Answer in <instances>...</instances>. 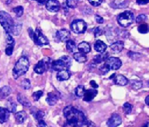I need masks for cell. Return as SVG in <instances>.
<instances>
[{
	"label": "cell",
	"instance_id": "1",
	"mask_svg": "<svg viewBox=\"0 0 149 127\" xmlns=\"http://www.w3.org/2000/svg\"><path fill=\"white\" fill-rule=\"evenodd\" d=\"M63 112L67 121V125L70 127H82L87 121L84 113L73 106H67L64 108Z\"/></svg>",
	"mask_w": 149,
	"mask_h": 127
},
{
	"label": "cell",
	"instance_id": "2",
	"mask_svg": "<svg viewBox=\"0 0 149 127\" xmlns=\"http://www.w3.org/2000/svg\"><path fill=\"white\" fill-rule=\"evenodd\" d=\"M30 62L26 56H22L16 62L13 69V76L14 79H18L19 76L24 75L29 69Z\"/></svg>",
	"mask_w": 149,
	"mask_h": 127
},
{
	"label": "cell",
	"instance_id": "3",
	"mask_svg": "<svg viewBox=\"0 0 149 127\" xmlns=\"http://www.w3.org/2000/svg\"><path fill=\"white\" fill-rule=\"evenodd\" d=\"M0 24L7 34H13L15 23L12 17L5 11H0Z\"/></svg>",
	"mask_w": 149,
	"mask_h": 127
},
{
	"label": "cell",
	"instance_id": "4",
	"mask_svg": "<svg viewBox=\"0 0 149 127\" xmlns=\"http://www.w3.org/2000/svg\"><path fill=\"white\" fill-rule=\"evenodd\" d=\"M72 59L67 55H65V56L61 57L59 59L52 62L51 68L53 70L60 72V71L68 69L72 66Z\"/></svg>",
	"mask_w": 149,
	"mask_h": 127
},
{
	"label": "cell",
	"instance_id": "5",
	"mask_svg": "<svg viewBox=\"0 0 149 127\" xmlns=\"http://www.w3.org/2000/svg\"><path fill=\"white\" fill-rule=\"evenodd\" d=\"M134 20V15L130 11H124L119 14L117 17V22L120 26L127 27L133 24Z\"/></svg>",
	"mask_w": 149,
	"mask_h": 127
},
{
	"label": "cell",
	"instance_id": "6",
	"mask_svg": "<svg viewBox=\"0 0 149 127\" xmlns=\"http://www.w3.org/2000/svg\"><path fill=\"white\" fill-rule=\"evenodd\" d=\"M71 29L75 34H84L87 29V24L82 20H75L71 24Z\"/></svg>",
	"mask_w": 149,
	"mask_h": 127
},
{
	"label": "cell",
	"instance_id": "7",
	"mask_svg": "<svg viewBox=\"0 0 149 127\" xmlns=\"http://www.w3.org/2000/svg\"><path fill=\"white\" fill-rule=\"evenodd\" d=\"M33 40L35 44L38 46H43V45H46L49 44L48 39L43 34V33L39 28H37L35 30Z\"/></svg>",
	"mask_w": 149,
	"mask_h": 127
},
{
	"label": "cell",
	"instance_id": "8",
	"mask_svg": "<svg viewBox=\"0 0 149 127\" xmlns=\"http://www.w3.org/2000/svg\"><path fill=\"white\" fill-rule=\"evenodd\" d=\"M50 63H52V62H51V59L49 58H45L36 64V66L33 68V70L37 74H42L47 69V66H49Z\"/></svg>",
	"mask_w": 149,
	"mask_h": 127
},
{
	"label": "cell",
	"instance_id": "9",
	"mask_svg": "<svg viewBox=\"0 0 149 127\" xmlns=\"http://www.w3.org/2000/svg\"><path fill=\"white\" fill-rule=\"evenodd\" d=\"M105 64L107 65L109 68V69H113V70H117L120 68L122 66V62L119 58L116 57H109L108 59L106 60Z\"/></svg>",
	"mask_w": 149,
	"mask_h": 127
},
{
	"label": "cell",
	"instance_id": "10",
	"mask_svg": "<svg viewBox=\"0 0 149 127\" xmlns=\"http://www.w3.org/2000/svg\"><path fill=\"white\" fill-rule=\"evenodd\" d=\"M122 122V119L118 114L113 113L111 115V117L107 120V125L108 127H117L121 124Z\"/></svg>",
	"mask_w": 149,
	"mask_h": 127
},
{
	"label": "cell",
	"instance_id": "11",
	"mask_svg": "<svg viewBox=\"0 0 149 127\" xmlns=\"http://www.w3.org/2000/svg\"><path fill=\"white\" fill-rule=\"evenodd\" d=\"M61 5L58 0H47L46 3L47 10L52 13L58 12L60 10Z\"/></svg>",
	"mask_w": 149,
	"mask_h": 127
},
{
	"label": "cell",
	"instance_id": "12",
	"mask_svg": "<svg viewBox=\"0 0 149 127\" xmlns=\"http://www.w3.org/2000/svg\"><path fill=\"white\" fill-rule=\"evenodd\" d=\"M56 37L61 42H67L68 41L70 40V31L66 29H61L57 31Z\"/></svg>",
	"mask_w": 149,
	"mask_h": 127
},
{
	"label": "cell",
	"instance_id": "13",
	"mask_svg": "<svg viewBox=\"0 0 149 127\" xmlns=\"http://www.w3.org/2000/svg\"><path fill=\"white\" fill-rule=\"evenodd\" d=\"M105 34H106V36H107V39L109 41H112L114 39H116V37L120 34L118 29H110L109 27H107Z\"/></svg>",
	"mask_w": 149,
	"mask_h": 127
},
{
	"label": "cell",
	"instance_id": "14",
	"mask_svg": "<svg viewBox=\"0 0 149 127\" xmlns=\"http://www.w3.org/2000/svg\"><path fill=\"white\" fill-rule=\"evenodd\" d=\"M98 94V91L95 89H88L86 90L85 94L83 96V101H93V98H95Z\"/></svg>",
	"mask_w": 149,
	"mask_h": 127
},
{
	"label": "cell",
	"instance_id": "15",
	"mask_svg": "<svg viewBox=\"0 0 149 127\" xmlns=\"http://www.w3.org/2000/svg\"><path fill=\"white\" fill-rule=\"evenodd\" d=\"M9 113L7 108L0 107V123H5L9 120Z\"/></svg>",
	"mask_w": 149,
	"mask_h": 127
},
{
	"label": "cell",
	"instance_id": "16",
	"mask_svg": "<svg viewBox=\"0 0 149 127\" xmlns=\"http://www.w3.org/2000/svg\"><path fill=\"white\" fill-rule=\"evenodd\" d=\"M108 58H109V52H103L100 55H96L93 58V62L95 64H100L102 62H106Z\"/></svg>",
	"mask_w": 149,
	"mask_h": 127
},
{
	"label": "cell",
	"instance_id": "17",
	"mask_svg": "<svg viewBox=\"0 0 149 127\" xmlns=\"http://www.w3.org/2000/svg\"><path fill=\"white\" fill-rule=\"evenodd\" d=\"M123 45H124L122 41H117L110 45V49L112 50V52H115V53H119L123 50Z\"/></svg>",
	"mask_w": 149,
	"mask_h": 127
},
{
	"label": "cell",
	"instance_id": "18",
	"mask_svg": "<svg viewBox=\"0 0 149 127\" xmlns=\"http://www.w3.org/2000/svg\"><path fill=\"white\" fill-rule=\"evenodd\" d=\"M113 83L120 86H126L128 83V80L123 75H116L113 79Z\"/></svg>",
	"mask_w": 149,
	"mask_h": 127
},
{
	"label": "cell",
	"instance_id": "19",
	"mask_svg": "<svg viewBox=\"0 0 149 127\" xmlns=\"http://www.w3.org/2000/svg\"><path fill=\"white\" fill-rule=\"evenodd\" d=\"M107 45L105 44L103 41L100 40H97L94 44V48L97 52H100V53H103L105 52V51L107 50Z\"/></svg>",
	"mask_w": 149,
	"mask_h": 127
},
{
	"label": "cell",
	"instance_id": "20",
	"mask_svg": "<svg viewBox=\"0 0 149 127\" xmlns=\"http://www.w3.org/2000/svg\"><path fill=\"white\" fill-rule=\"evenodd\" d=\"M78 49L80 52L83 53V54H87L88 52H90L91 47L90 45L88 42L86 41H82L80 44L78 45Z\"/></svg>",
	"mask_w": 149,
	"mask_h": 127
},
{
	"label": "cell",
	"instance_id": "21",
	"mask_svg": "<svg viewBox=\"0 0 149 127\" xmlns=\"http://www.w3.org/2000/svg\"><path fill=\"white\" fill-rule=\"evenodd\" d=\"M26 118H27V115H26V113L24 111H21V112H16L15 114V119H16V122L18 124L23 123L26 121Z\"/></svg>",
	"mask_w": 149,
	"mask_h": 127
},
{
	"label": "cell",
	"instance_id": "22",
	"mask_svg": "<svg viewBox=\"0 0 149 127\" xmlns=\"http://www.w3.org/2000/svg\"><path fill=\"white\" fill-rule=\"evenodd\" d=\"M71 76V73L68 69H66V70H62L58 72L57 73V79H58L59 81H64V80H68Z\"/></svg>",
	"mask_w": 149,
	"mask_h": 127
},
{
	"label": "cell",
	"instance_id": "23",
	"mask_svg": "<svg viewBox=\"0 0 149 127\" xmlns=\"http://www.w3.org/2000/svg\"><path fill=\"white\" fill-rule=\"evenodd\" d=\"M58 97L54 93H53V92H50V93L47 94V98H46V101L49 105H51V106L54 105L58 102Z\"/></svg>",
	"mask_w": 149,
	"mask_h": 127
},
{
	"label": "cell",
	"instance_id": "24",
	"mask_svg": "<svg viewBox=\"0 0 149 127\" xmlns=\"http://www.w3.org/2000/svg\"><path fill=\"white\" fill-rule=\"evenodd\" d=\"M17 101H18L22 105L24 106V107H26V108H30V107H31V103H30V101H29L24 95H23V94H19L18 95H17Z\"/></svg>",
	"mask_w": 149,
	"mask_h": 127
},
{
	"label": "cell",
	"instance_id": "25",
	"mask_svg": "<svg viewBox=\"0 0 149 127\" xmlns=\"http://www.w3.org/2000/svg\"><path fill=\"white\" fill-rule=\"evenodd\" d=\"M127 3L126 1H120V0H114L113 1L109 6L112 8H115V9H120V8H124L127 6Z\"/></svg>",
	"mask_w": 149,
	"mask_h": 127
},
{
	"label": "cell",
	"instance_id": "26",
	"mask_svg": "<svg viewBox=\"0 0 149 127\" xmlns=\"http://www.w3.org/2000/svg\"><path fill=\"white\" fill-rule=\"evenodd\" d=\"M12 90L9 86H5L0 89V99H4L11 94Z\"/></svg>",
	"mask_w": 149,
	"mask_h": 127
},
{
	"label": "cell",
	"instance_id": "27",
	"mask_svg": "<svg viewBox=\"0 0 149 127\" xmlns=\"http://www.w3.org/2000/svg\"><path fill=\"white\" fill-rule=\"evenodd\" d=\"M73 57L77 62H79L80 63L85 62L87 60V57H86V55L81 53V52H74Z\"/></svg>",
	"mask_w": 149,
	"mask_h": 127
},
{
	"label": "cell",
	"instance_id": "28",
	"mask_svg": "<svg viewBox=\"0 0 149 127\" xmlns=\"http://www.w3.org/2000/svg\"><path fill=\"white\" fill-rule=\"evenodd\" d=\"M66 48H67L68 51L70 52H74L76 49H78V46L74 41L72 40H68L66 42Z\"/></svg>",
	"mask_w": 149,
	"mask_h": 127
},
{
	"label": "cell",
	"instance_id": "29",
	"mask_svg": "<svg viewBox=\"0 0 149 127\" xmlns=\"http://www.w3.org/2000/svg\"><path fill=\"white\" fill-rule=\"evenodd\" d=\"M16 104L12 99H9L6 102V108L9 111V112L15 113L16 111Z\"/></svg>",
	"mask_w": 149,
	"mask_h": 127
},
{
	"label": "cell",
	"instance_id": "30",
	"mask_svg": "<svg viewBox=\"0 0 149 127\" xmlns=\"http://www.w3.org/2000/svg\"><path fill=\"white\" fill-rule=\"evenodd\" d=\"M130 83L131 87L135 90L141 89L143 86V83H142L141 80H131L130 81Z\"/></svg>",
	"mask_w": 149,
	"mask_h": 127
},
{
	"label": "cell",
	"instance_id": "31",
	"mask_svg": "<svg viewBox=\"0 0 149 127\" xmlns=\"http://www.w3.org/2000/svg\"><path fill=\"white\" fill-rule=\"evenodd\" d=\"M85 92H86V89H85V87L82 86V85H79L74 89V94L79 98L83 97L84 94H85Z\"/></svg>",
	"mask_w": 149,
	"mask_h": 127
},
{
	"label": "cell",
	"instance_id": "32",
	"mask_svg": "<svg viewBox=\"0 0 149 127\" xmlns=\"http://www.w3.org/2000/svg\"><path fill=\"white\" fill-rule=\"evenodd\" d=\"M137 31L141 34H147L149 32V26L147 24H141L137 27Z\"/></svg>",
	"mask_w": 149,
	"mask_h": 127
},
{
	"label": "cell",
	"instance_id": "33",
	"mask_svg": "<svg viewBox=\"0 0 149 127\" xmlns=\"http://www.w3.org/2000/svg\"><path fill=\"white\" fill-rule=\"evenodd\" d=\"M44 115H45V114H44V112L41 110H37V112L33 114V116H34L35 119H36L38 122L44 120Z\"/></svg>",
	"mask_w": 149,
	"mask_h": 127
},
{
	"label": "cell",
	"instance_id": "34",
	"mask_svg": "<svg viewBox=\"0 0 149 127\" xmlns=\"http://www.w3.org/2000/svg\"><path fill=\"white\" fill-rule=\"evenodd\" d=\"M13 11L16 13V17H22L23 14V6H18L13 8Z\"/></svg>",
	"mask_w": 149,
	"mask_h": 127
},
{
	"label": "cell",
	"instance_id": "35",
	"mask_svg": "<svg viewBox=\"0 0 149 127\" xmlns=\"http://www.w3.org/2000/svg\"><path fill=\"white\" fill-rule=\"evenodd\" d=\"M127 55L130 57V59H133V60H135V61L138 60V59L141 58V56L140 53H137V52H128Z\"/></svg>",
	"mask_w": 149,
	"mask_h": 127
},
{
	"label": "cell",
	"instance_id": "36",
	"mask_svg": "<svg viewBox=\"0 0 149 127\" xmlns=\"http://www.w3.org/2000/svg\"><path fill=\"white\" fill-rule=\"evenodd\" d=\"M21 87H22V88H23L24 90L30 89V87H31L30 80H28V79H24V80L21 82Z\"/></svg>",
	"mask_w": 149,
	"mask_h": 127
},
{
	"label": "cell",
	"instance_id": "37",
	"mask_svg": "<svg viewBox=\"0 0 149 127\" xmlns=\"http://www.w3.org/2000/svg\"><path fill=\"white\" fill-rule=\"evenodd\" d=\"M123 109L124 111V113L128 115V114H130L131 112V111H132V105H130V103H128V102H126L124 105H123Z\"/></svg>",
	"mask_w": 149,
	"mask_h": 127
},
{
	"label": "cell",
	"instance_id": "38",
	"mask_svg": "<svg viewBox=\"0 0 149 127\" xmlns=\"http://www.w3.org/2000/svg\"><path fill=\"white\" fill-rule=\"evenodd\" d=\"M103 32H104L103 28L101 27H95V28L93 30V33H94V36H95V38H97V37H100V35H102Z\"/></svg>",
	"mask_w": 149,
	"mask_h": 127
},
{
	"label": "cell",
	"instance_id": "39",
	"mask_svg": "<svg viewBox=\"0 0 149 127\" xmlns=\"http://www.w3.org/2000/svg\"><path fill=\"white\" fill-rule=\"evenodd\" d=\"M21 29H22V24H19V23L16 24H15V27H14L13 31V34H14V35H19V33H20Z\"/></svg>",
	"mask_w": 149,
	"mask_h": 127
},
{
	"label": "cell",
	"instance_id": "40",
	"mask_svg": "<svg viewBox=\"0 0 149 127\" xmlns=\"http://www.w3.org/2000/svg\"><path fill=\"white\" fill-rule=\"evenodd\" d=\"M66 6L68 8L74 9L77 6V1L76 0H66Z\"/></svg>",
	"mask_w": 149,
	"mask_h": 127
},
{
	"label": "cell",
	"instance_id": "41",
	"mask_svg": "<svg viewBox=\"0 0 149 127\" xmlns=\"http://www.w3.org/2000/svg\"><path fill=\"white\" fill-rule=\"evenodd\" d=\"M6 42L7 45H15V40H14V38L12 37L10 34L6 33Z\"/></svg>",
	"mask_w": 149,
	"mask_h": 127
},
{
	"label": "cell",
	"instance_id": "42",
	"mask_svg": "<svg viewBox=\"0 0 149 127\" xmlns=\"http://www.w3.org/2000/svg\"><path fill=\"white\" fill-rule=\"evenodd\" d=\"M42 95H43V91H38L34 92L33 94V98L35 101H37L40 98V97H42Z\"/></svg>",
	"mask_w": 149,
	"mask_h": 127
},
{
	"label": "cell",
	"instance_id": "43",
	"mask_svg": "<svg viewBox=\"0 0 149 127\" xmlns=\"http://www.w3.org/2000/svg\"><path fill=\"white\" fill-rule=\"evenodd\" d=\"M13 48H14V45H7L6 46V54L7 55H12L13 54Z\"/></svg>",
	"mask_w": 149,
	"mask_h": 127
},
{
	"label": "cell",
	"instance_id": "44",
	"mask_svg": "<svg viewBox=\"0 0 149 127\" xmlns=\"http://www.w3.org/2000/svg\"><path fill=\"white\" fill-rule=\"evenodd\" d=\"M109 70H110V69H109V68L105 63L103 64L102 66H101L100 67V71L101 72V73H102V74H107V73H108Z\"/></svg>",
	"mask_w": 149,
	"mask_h": 127
},
{
	"label": "cell",
	"instance_id": "45",
	"mask_svg": "<svg viewBox=\"0 0 149 127\" xmlns=\"http://www.w3.org/2000/svg\"><path fill=\"white\" fill-rule=\"evenodd\" d=\"M147 20V17L144 14H141L139 16H137V17L136 18V22L137 24H140V23H143Z\"/></svg>",
	"mask_w": 149,
	"mask_h": 127
},
{
	"label": "cell",
	"instance_id": "46",
	"mask_svg": "<svg viewBox=\"0 0 149 127\" xmlns=\"http://www.w3.org/2000/svg\"><path fill=\"white\" fill-rule=\"evenodd\" d=\"M88 1L93 6H99L100 5H101L102 0H88Z\"/></svg>",
	"mask_w": 149,
	"mask_h": 127
},
{
	"label": "cell",
	"instance_id": "47",
	"mask_svg": "<svg viewBox=\"0 0 149 127\" xmlns=\"http://www.w3.org/2000/svg\"><path fill=\"white\" fill-rule=\"evenodd\" d=\"M95 21L97 22L98 24H102L103 23V18H102V17H100V15H95Z\"/></svg>",
	"mask_w": 149,
	"mask_h": 127
},
{
	"label": "cell",
	"instance_id": "48",
	"mask_svg": "<svg viewBox=\"0 0 149 127\" xmlns=\"http://www.w3.org/2000/svg\"><path fill=\"white\" fill-rule=\"evenodd\" d=\"M138 5H146L149 3V0H136Z\"/></svg>",
	"mask_w": 149,
	"mask_h": 127
},
{
	"label": "cell",
	"instance_id": "49",
	"mask_svg": "<svg viewBox=\"0 0 149 127\" xmlns=\"http://www.w3.org/2000/svg\"><path fill=\"white\" fill-rule=\"evenodd\" d=\"M28 33H29V35H30V38H33V35H34V31H33V30L31 27H30V28L28 29Z\"/></svg>",
	"mask_w": 149,
	"mask_h": 127
},
{
	"label": "cell",
	"instance_id": "50",
	"mask_svg": "<svg viewBox=\"0 0 149 127\" xmlns=\"http://www.w3.org/2000/svg\"><path fill=\"white\" fill-rule=\"evenodd\" d=\"M90 85L92 86V87H93V89H96V88H98V87H99L97 83H95L94 80H91Z\"/></svg>",
	"mask_w": 149,
	"mask_h": 127
},
{
	"label": "cell",
	"instance_id": "51",
	"mask_svg": "<svg viewBox=\"0 0 149 127\" xmlns=\"http://www.w3.org/2000/svg\"><path fill=\"white\" fill-rule=\"evenodd\" d=\"M38 127H47L46 123L44 122V120H42V121H40V122H38Z\"/></svg>",
	"mask_w": 149,
	"mask_h": 127
},
{
	"label": "cell",
	"instance_id": "52",
	"mask_svg": "<svg viewBox=\"0 0 149 127\" xmlns=\"http://www.w3.org/2000/svg\"><path fill=\"white\" fill-rule=\"evenodd\" d=\"M34 1H37L40 4H44V3H47V0H34Z\"/></svg>",
	"mask_w": 149,
	"mask_h": 127
},
{
	"label": "cell",
	"instance_id": "53",
	"mask_svg": "<svg viewBox=\"0 0 149 127\" xmlns=\"http://www.w3.org/2000/svg\"><path fill=\"white\" fill-rule=\"evenodd\" d=\"M145 103H146L148 105H149V95L148 96H147L146 98H145Z\"/></svg>",
	"mask_w": 149,
	"mask_h": 127
},
{
	"label": "cell",
	"instance_id": "54",
	"mask_svg": "<svg viewBox=\"0 0 149 127\" xmlns=\"http://www.w3.org/2000/svg\"><path fill=\"white\" fill-rule=\"evenodd\" d=\"M145 127H149V123L148 125H147V126H145Z\"/></svg>",
	"mask_w": 149,
	"mask_h": 127
}]
</instances>
